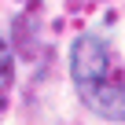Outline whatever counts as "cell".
<instances>
[{
  "instance_id": "cell-1",
  "label": "cell",
  "mask_w": 125,
  "mask_h": 125,
  "mask_svg": "<svg viewBox=\"0 0 125 125\" xmlns=\"http://www.w3.org/2000/svg\"><path fill=\"white\" fill-rule=\"evenodd\" d=\"M70 77L92 114L107 121H125V70L103 33H81L74 41Z\"/></svg>"
},
{
  "instance_id": "cell-2",
  "label": "cell",
  "mask_w": 125,
  "mask_h": 125,
  "mask_svg": "<svg viewBox=\"0 0 125 125\" xmlns=\"http://www.w3.org/2000/svg\"><path fill=\"white\" fill-rule=\"evenodd\" d=\"M11 85H15V55H11V44L0 37V103H4Z\"/></svg>"
}]
</instances>
